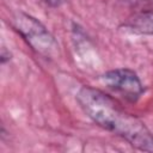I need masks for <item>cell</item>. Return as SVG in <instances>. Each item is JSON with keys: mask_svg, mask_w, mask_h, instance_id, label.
<instances>
[{"mask_svg": "<svg viewBox=\"0 0 153 153\" xmlns=\"http://www.w3.org/2000/svg\"><path fill=\"white\" fill-rule=\"evenodd\" d=\"M76 100L85 114L98 126L123 137L137 149L153 152V135L134 115L127 112L112 97L98 88L84 86Z\"/></svg>", "mask_w": 153, "mask_h": 153, "instance_id": "cell-1", "label": "cell"}, {"mask_svg": "<svg viewBox=\"0 0 153 153\" xmlns=\"http://www.w3.org/2000/svg\"><path fill=\"white\" fill-rule=\"evenodd\" d=\"M105 85L120 93L129 102H136L143 92V86L135 72L128 68H118L106 72L103 75Z\"/></svg>", "mask_w": 153, "mask_h": 153, "instance_id": "cell-3", "label": "cell"}, {"mask_svg": "<svg viewBox=\"0 0 153 153\" xmlns=\"http://www.w3.org/2000/svg\"><path fill=\"white\" fill-rule=\"evenodd\" d=\"M13 25L29 45L38 54L45 57H51L57 53L59 45L56 41L36 18L19 12L13 17Z\"/></svg>", "mask_w": 153, "mask_h": 153, "instance_id": "cell-2", "label": "cell"}, {"mask_svg": "<svg viewBox=\"0 0 153 153\" xmlns=\"http://www.w3.org/2000/svg\"><path fill=\"white\" fill-rule=\"evenodd\" d=\"M130 31L141 35H153V10L142 11L130 17L124 24Z\"/></svg>", "mask_w": 153, "mask_h": 153, "instance_id": "cell-4", "label": "cell"}, {"mask_svg": "<svg viewBox=\"0 0 153 153\" xmlns=\"http://www.w3.org/2000/svg\"><path fill=\"white\" fill-rule=\"evenodd\" d=\"M47 5H49V6H53V7H56V6H59V4H60V0H43Z\"/></svg>", "mask_w": 153, "mask_h": 153, "instance_id": "cell-5", "label": "cell"}]
</instances>
